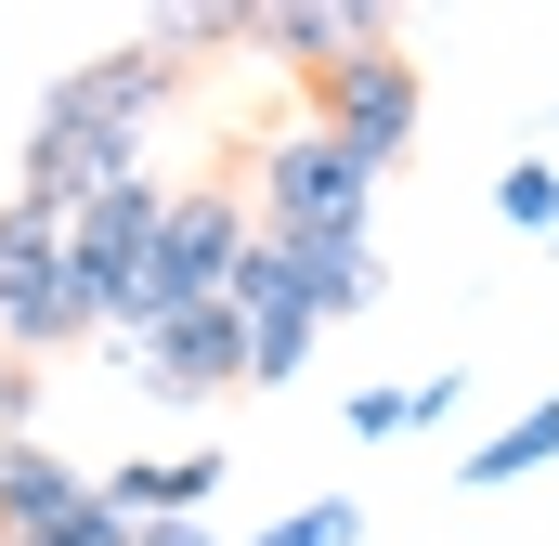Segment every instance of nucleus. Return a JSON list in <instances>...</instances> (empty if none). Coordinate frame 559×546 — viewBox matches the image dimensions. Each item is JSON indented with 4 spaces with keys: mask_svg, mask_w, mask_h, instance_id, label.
<instances>
[{
    "mask_svg": "<svg viewBox=\"0 0 559 546\" xmlns=\"http://www.w3.org/2000/svg\"><path fill=\"white\" fill-rule=\"evenodd\" d=\"M365 222H378V169L338 131L286 118V131L261 143V209H248V235H365Z\"/></svg>",
    "mask_w": 559,
    "mask_h": 546,
    "instance_id": "f257e3e1",
    "label": "nucleus"
},
{
    "mask_svg": "<svg viewBox=\"0 0 559 546\" xmlns=\"http://www.w3.org/2000/svg\"><path fill=\"white\" fill-rule=\"evenodd\" d=\"M248 248V182H169V209H156V261H143V325H169V312H209L222 299V273Z\"/></svg>",
    "mask_w": 559,
    "mask_h": 546,
    "instance_id": "f03ea898",
    "label": "nucleus"
},
{
    "mask_svg": "<svg viewBox=\"0 0 559 546\" xmlns=\"http://www.w3.org/2000/svg\"><path fill=\"white\" fill-rule=\"evenodd\" d=\"M66 339H92V299H79V261H66V222L0 209V352L39 365V352H66Z\"/></svg>",
    "mask_w": 559,
    "mask_h": 546,
    "instance_id": "7ed1b4c3",
    "label": "nucleus"
},
{
    "mask_svg": "<svg viewBox=\"0 0 559 546\" xmlns=\"http://www.w3.org/2000/svg\"><path fill=\"white\" fill-rule=\"evenodd\" d=\"M417 105H429V79H417V52H404V39H352V52L312 79V131H338L378 182H391V156L417 143Z\"/></svg>",
    "mask_w": 559,
    "mask_h": 546,
    "instance_id": "20e7f679",
    "label": "nucleus"
},
{
    "mask_svg": "<svg viewBox=\"0 0 559 546\" xmlns=\"http://www.w3.org/2000/svg\"><path fill=\"white\" fill-rule=\"evenodd\" d=\"M156 169L118 182V195H92L79 222H66V261H79V299H92V325H131L143 312V261H156Z\"/></svg>",
    "mask_w": 559,
    "mask_h": 546,
    "instance_id": "39448f33",
    "label": "nucleus"
},
{
    "mask_svg": "<svg viewBox=\"0 0 559 546\" xmlns=\"http://www.w3.org/2000/svg\"><path fill=\"white\" fill-rule=\"evenodd\" d=\"M182 79H195V66H182L169 39H143V26H131L118 52L66 66V79H52L39 105H52V118H92V131H131V143H143V118H156V105H182Z\"/></svg>",
    "mask_w": 559,
    "mask_h": 546,
    "instance_id": "423d86ee",
    "label": "nucleus"
},
{
    "mask_svg": "<svg viewBox=\"0 0 559 546\" xmlns=\"http://www.w3.org/2000/svg\"><path fill=\"white\" fill-rule=\"evenodd\" d=\"M131 378H143V404H222V391H248V325L222 299L209 312H169V325L131 339Z\"/></svg>",
    "mask_w": 559,
    "mask_h": 546,
    "instance_id": "0eeeda50",
    "label": "nucleus"
},
{
    "mask_svg": "<svg viewBox=\"0 0 559 546\" xmlns=\"http://www.w3.org/2000/svg\"><path fill=\"white\" fill-rule=\"evenodd\" d=\"M352 39H391V13L378 0H248V52H274L299 79H325Z\"/></svg>",
    "mask_w": 559,
    "mask_h": 546,
    "instance_id": "6e6552de",
    "label": "nucleus"
},
{
    "mask_svg": "<svg viewBox=\"0 0 559 546\" xmlns=\"http://www.w3.org/2000/svg\"><path fill=\"white\" fill-rule=\"evenodd\" d=\"M79 508H92V468H66L39 429L0 442V546H13V534H52V521H79Z\"/></svg>",
    "mask_w": 559,
    "mask_h": 546,
    "instance_id": "1a4fd4ad",
    "label": "nucleus"
},
{
    "mask_svg": "<svg viewBox=\"0 0 559 546\" xmlns=\"http://www.w3.org/2000/svg\"><path fill=\"white\" fill-rule=\"evenodd\" d=\"M286 261H299V299H312V325H352V312H378V248L365 235H274Z\"/></svg>",
    "mask_w": 559,
    "mask_h": 546,
    "instance_id": "9d476101",
    "label": "nucleus"
},
{
    "mask_svg": "<svg viewBox=\"0 0 559 546\" xmlns=\"http://www.w3.org/2000/svg\"><path fill=\"white\" fill-rule=\"evenodd\" d=\"M547 455H559V404H521L495 442H468V468H455V482H468V495H508V482H521V468H547Z\"/></svg>",
    "mask_w": 559,
    "mask_h": 546,
    "instance_id": "9b49d317",
    "label": "nucleus"
},
{
    "mask_svg": "<svg viewBox=\"0 0 559 546\" xmlns=\"http://www.w3.org/2000/svg\"><path fill=\"white\" fill-rule=\"evenodd\" d=\"M495 222L508 235H559V156H508L495 169Z\"/></svg>",
    "mask_w": 559,
    "mask_h": 546,
    "instance_id": "f8f14e48",
    "label": "nucleus"
},
{
    "mask_svg": "<svg viewBox=\"0 0 559 546\" xmlns=\"http://www.w3.org/2000/svg\"><path fill=\"white\" fill-rule=\"evenodd\" d=\"M352 534H365V508H352V495H312V508L261 521V546H352Z\"/></svg>",
    "mask_w": 559,
    "mask_h": 546,
    "instance_id": "ddd939ff",
    "label": "nucleus"
},
{
    "mask_svg": "<svg viewBox=\"0 0 559 546\" xmlns=\"http://www.w3.org/2000/svg\"><path fill=\"white\" fill-rule=\"evenodd\" d=\"M26 416H39V365H0V442H26Z\"/></svg>",
    "mask_w": 559,
    "mask_h": 546,
    "instance_id": "4468645a",
    "label": "nucleus"
},
{
    "mask_svg": "<svg viewBox=\"0 0 559 546\" xmlns=\"http://www.w3.org/2000/svg\"><path fill=\"white\" fill-rule=\"evenodd\" d=\"M338 416H352V442H391V429H404V391H352Z\"/></svg>",
    "mask_w": 559,
    "mask_h": 546,
    "instance_id": "2eb2a0df",
    "label": "nucleus"
},
{
    "mask_svg": "<svg viewBox=\"0 0 559 546\" xmlns=\"http://www.w3.org/2000/svg\"><path fill=\"white\" fill-rule=\"evenodd\" d=\"M13 546H131V534H118L105 508H79V521H52V534H13Z\"/></svg>",
    "mask_w": 559,
    "mask_h": 546,
    "instance_id": "dca6fc26",
    "label": "nucleus"
},
{
    "mask_svg": "<svg viewBox=\"0 0 559 546\" xmlns=\"http://www.w3.org/2000/svg\"><path fill=\"white\" fill-rule=\"evenodd\" d=\"M455 391H468L455 365H442V378H417V391H404V429H429V416H455Z\"/></svg>",
    "mask_w": 559,
    "mask_h": 546,
    "instance_id": "f3484780",
    "label": "nucleus"
},
{
    "mask_svg": "<svg viewBox=\"0 0 559 546\" xmlns=\"http://www.w3.org/2000/svg\"><path fill=\"white\" fill-rule=\"evenodd\" d=\"M131 546H209V521H143Z\"/></svg>",
    "mask_w": 559,
    "mask_h": 546,
    "instance_id": "a211bd4d",
    "label": "nucleus"
}]
</instances>
